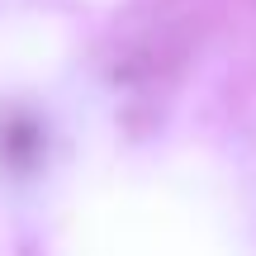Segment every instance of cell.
Returning a JSON list of instances; mask_svg holds the SVG:
<instances>
[{"instance_id":"6da1fadb","label":"cell","mask_w":256,"mask_h":256,"mask_svg":"<svg viewBox=\"0 0 256 256\" xmlns=\"http://www.w3.org/2000/svg\"><path fill=\"white\" fill-rule=\"evenodd\" d=\"M200 10L190 0H156V10L138 14L114 43V86L133 95H152L156 86H171L180 76L185 57L194 48Z\"/></svg>"},{"instance_id":"7a4b0ae2","label":"cell","mask_w":256,"mask_h":256,"mask_svg":"<svg viewBox=\"0 0 256 256\" xmlns=\"http://www.w3.org/2000/svg\"><path fill=\"white\" fill-rule=\"evenodd\" d=\"M43 162V124L34 114H0V166L5 171H34Z\"/></svg>"}]
</instances>
